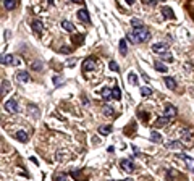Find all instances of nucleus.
<instances>
[{"instance_id":"nucleus-7","label":"nucleus","mask_w":194,"mask_h":181,"mask_svg":"<svg viewBox=\"0 0 194 181\" xmlns=\"http://www.w3.org/2000/svg\"><path fill=\"white\" fill-rule=\"evenodd\" d=\"M175 115H176V109H175V107H173L172 104H167V105H165V116L172 120V118H175Z\"/></svg>"},{"instance_id":"nucleus-35","label":"nucleus","mask_w":194,"mask_h":181,"mask_svg":"<svg viewBox=\"0 0 194 181\" xmlns=\"http://www.w3.org/2000/svg\"><path fill=\"white\" fill-rule=\"evenodd\" d=\"M146 5H155V0H144Z\"/></svg>"},{"instance_id":"nucleus-22","label":"nucleus","mask_w":194,"mask_h":181,"mask_svg":"<svg viewBox=\"0 0 194 181\" xmlns=\"http://www.w3.org/2000/svg\"><path fill=\"white\" fill-rule=\"evenodd\" d=\"M110 131H112V126H110V124H105V126H100V128H99V133H100L102 136L110 134Z\"/></svg>"},{"instance_id":"nucleus-4","label":"nucleus","mask_w":194,"mask_h":181,"mask_svg":"<svg viewBox=\"0 0 194 181\" xmlns=\"http://www.w3.org/2000/svg\"><path fill=\"white\" fill-rule=\"evenodd\" d=\"M5 110L10 112V113H18L20 107H18V104H16L15 99H10V100H7V104H5Z\"/></svg>"},{"instance_id":"nucleus-27","label":"nucleus","mask_w":194,"mask_h":181,"mask_svg":"<svg viewBox=\"0 0 194 181\" xmlns=\"http://www.w3.org/2000/svg\"><path fill=\"white\" fill-rule=\"evenodd\" d=\"M128 79H129V83H131V84H138V81H139L138 76H136L134 73H129V75H128Z\"/></svg>"},{"instance_id":"nucleus-30","label":"nucleus","mask_w":194,"mask_h":181,"mask_svg":"<svg viewBox=\"0 0 194 181\" xmlns=\"http://www.w3.org/2000/svg\"><path fill=\"white\" fill-rule=\"evenodd\" d=\"M104 113H105V115H113V109H112V107H108V105H105L104 107Z\"/></svg>"},{"instance_id":"nucleus-8","label":"nucleus","mask_w":194,"mask_h":181,"mask_svg":"<svg viewBox=\"0 0 194 181\" xmlns=\"http://www.w3.org/2000/svg\"><path fill=\"white\" fill-rule=\"evenodd\" d=\"M78 18H79V20H81L83 23H88V24H89V23H91V18H89V13H88V10H86V8H81V10H79V11H78Z\"/></svg>"},{"instance_id":"nucleus-17","label":"nucleus","mask_w":194,"mask_h":181,"mask_svg":"<svg viewBox=\"0 0 194 181\" xmlns=\"http://www.w3.org/2000/svg\"><path fill=\"white\" fill-rule=\"evenodd\" d=\"M16 139H20L21 142H28V141H29V136H28L26 131H18L16 133Z\"/></svg>"},{"instance_id":"nucleus-12","label":"nucleus","mask_w":194,"mask_h":181,"mask_svg":"<svg viewBox=\"0 0 194 181\" xmlns=\"http://www.w3.org/2000/svg\"><path fill=\"white\" fill-rule=\"evenodd\" d=\"M31 26H32V29L36 31L37 34L41 32L42 29H44V24H42V21H39V20H32L31 21Z\"/></svg>"},{"instance_id":"nucleus-37","label":"nucleus","mask_w":194,"mask_h":181,"mask_svg":"<svg viewBox=\"0 0 194 181\" xmlns=\"http://www.w3.org/2000/svg\"><path fill=\"white\" fill-rule=\"evenodd\" d=\"M71 2H75V3H81L83 0H71Z\"/></svg>"},{"instance_id":"nucleus-11","label":"nucleus","mask_w":194,"mask_h":181,"mask_svg":"<svg viewBox=\"0 0 194 181\" xmlns=\"http://www.w3.org/2000/svg\"><path fill=\"white\" fill-rule=\"evenodd\" d=\"M16 79H18L20 83H28L31 79V76H29V73H28V71H20L18 75H16Z\"/></svg>"},{"instance_id":"nucleus-15","label":"nucleus","mask_w":194,"mask_h":181,"mask_svg":"<svg viewBox=\"0 0 194 181\" xmlns=\"http://www.w3.org/2000/svg\"><path fill=\"white\" fill-rule=\"evenodd\" d=\"M170 123V118H167V116H160V118H159V120L155 121V126L157 128H160V126H167V124Z\"/></svg>"},{"instance_id":"nucleus-36","label":"nucleus","mask_w":194,"mask_h":181,"mask_svg":"<svg viewBox=\"0 0 194 181\" xmlns=\"http://www.w3.org/2000/svg\"><path fill=\"white\" fill-rule=\"evenodd\" d=\"M134 2H136V0H126V3H129V5H133Z\"/></svg>"},{"instance_id":"nucleus-2","label":"nucleus","mask_w":194,"mask_h":181,"mask_svg":"<svg viewBox=\"0 0 194 181\" xmlns=\"http://www.w3.org/2000/svg\"><path fill=\"white\" fill-rule=\"evenodd\" d=\"M10 90H11L10 81H7V79H3V78H0V99H2L7 92H10Z\"/></svg>"},{"instance_id":"nucleus-14","label":"nucleus","mask_w":194,"mask_h":181,"mask_svg":"<svg viewBox=\"0 0 194 181\" xmlns=\"http://www.w3.org/2000/svg\"><path fill=\"white\" fill-rule=\"evenodd\" d=\"M165 84H167V87L172 89V90L176 89V81H175V78H172V76H167V78H165Z\"/></svg>"},{"instance_id":"nucleus-9","label":"nucleus","mask_w":194,"mask_h":181,"mask_svg":"<svg viewBox=\"0 0 194 181\" xmlns=\"http://www.w3.org/2000/svg\"><path fill=\"white\" fill-rule=\"evenodd\" d=\"M167 49H168V45L163 44V42H159V44H154V45H152V50H154L155 54H162V52H165Z\"/></svg>"},{"instance_id":"nucleus-29","label":"nucleus","mask_w":194,"mask_h":181,"mask_svg":"<svg viewBox=\"0 0 194 181\" xmlns=\"http://www.w3.org/2000/svg\"><path fill=\"white\" fill-rule=\"evenodd\" d=\"M108 66H110V70H112V71H120V66H118V63H117L115 60H112L110 63H108Z\"/></svg>"},{"instance_id":"nucleus-3","label":"nucleus","mask_w":194,"mask_h":181,"mask_svg":"<svg viewBox=\"0 0 194 181\" xmlns=\"http://www.w3.org/2000/svg\"><path fill=\"white\" fill-rule=\"evenodd\" d=\"M120 167H121V170H125V172H128V173L134 172V163L131 158H123V160L120 162Z\"/></svg>"},{"instance_id":"nucleus-24","label":"nucleus","mask_w":194,"mask_h":181,"mask_svg":"<svg viewBox=\"0 0 194 181\" xmlns=\"http://www.w3.org/2000/svg\"><path fill=\"white\" fill-rule=\"evenodd\" d=\"M151 139L154 141V142H162V136L159 134L157 131H152L151 133Z\"/></svg>"},{"instance_id":"nucleus-33","label":"nucleus","mask_w":194,"mask_h":181,"mask_svg":"<svg viewBox=\"0 0 194 181\" xmlns=\"http://www.w3.org/2000/svg\"><path fill=\"white\" fill-rule=\"evenodd\" d=\"M54 84H55V86L62 84V81H60V78H58V76H54Z\"/></svg>"},{"instance_id":"nucleus-16","label":"nucleus","mask_w":194,"mask_h":181,"mask_svg":"<svg viewBox=\"0 0 194 181\" xmlns=\"http://www.w3.org/2000/svg\"><path fill=\"white\" fill-rule=\"evenodd\" d=\"M154 66H155V70H157V71H160V73H167V71H168V68L165 66L162 61H159V60H157V61H154Z\"/></svg>"},{"instance_id":"nucleus-19","label":"nucleus","mask_w":194,"mask_h":181,"mask_svg":"<svg viewBox=\"0 0 194 181\" xmlns=\"http://www.w3.org/2000/svg\"><path fill=\"white\" fill-rule=\"evenodd\" d=\"M165 147H167V149H172V150H178L180 149V142L178 141H170V142L165 144Z\"/></svg>"},{"instance_id":"nucleus-1","label":"nucleus","mask_w":194,"mask_h":181,"mask_svg":"<svg viewBox=\"0 0 194 181\" xmlns=\"http://www.w3.org/2000/svg\"><path fill=\"white\" fill-rule=\"evenodd\" d=\"M133 36H134V39L138 42H144V41H147V39L151 37V32H149V29H147L144 24H141V26H134Z\"/></svg>"},{"instance_id":"nucleus-20","label":"nucleus","mask_w":194,"mask_h":181,"mask_svg":"<svg viewBox=\"0 0 194 181\" xmlns=\"http://www.w3.org/2000/svg\"><path fill=\"white\" fill-rule=\"evenodd\" d=\"M3 5H5V8H7V10H15L18 3H16V0H5Z\"/></svg>"},{"instance_id":"nucleus-26","label":"nucleus","mask_w":194,"mask_h":181,"mask_svg":"<svg viewBox=\"0 0 194 181\" xmlns=\"http://www.w3.org/2000/svg\"><path fill=\"white\" fill-rule=\"evenodd\" d=\"M28 112H29V115H32L34 113V116H39V110H37V107H34V105H29V109H28Z\"/></svg>"},{"instance_id":"nucleus-28","label":"nucleus","mask_w":194,"mask_h":181,"mask_svg":"<svg viewBox=\"0 0 194 181\" xmlns=\"http://www.w3.org/2000/svg\"><path fill=\"white\" fill-rule=\"evenodd\" d=\"M160 55H162V58H163L165 61H173V57H172V55H170V54L167 52V50H165V52H162Z\"/></svg>"},{"instance_id":"nucleus-13","label":"nucleus","mask_w":194,"mask_h":181,"mask_svg":"<svg viewBox=\"0 0 194 181\" xmlns=\"http://www.w3.org/2000/svg\"><path fill=\"white\" fill-rule=\"evenodd\" d=\"M62 28H63L65 31H68V32H75V24L70 23V21H66V20L62 21Z\"/></svg>"},{"instance_id":"nucleus-10","label":"nucleus","mask_w":194,"mask_h":181,"mask_svg":"<svg viewBox=\"0 0 194 181\" xmlns=\"http://www.w3.org/2000/svg\"><path fill=\"white\" fill-rule=\"evenodd\" d=\"M162 15H163V18H167V20H173L175 18V13H173V10L170 7H162Z\"/></svg>"},{"instance_id":"nucleus-31","label":"nucleus","mask_w":194,"mask_h":181,"mask_svg":"<svg viewBox=\"0 0 194 181\" xmlns=\"http://www.w3.org/2000/svg\"><path fill=\"white\" fill-rule=\"evenodd\" d=\"M131 24H133V26H141V24H142V21H141V20L133 18V20H131Z\"/></svg>"},{"instance_id":"nucleus-18","label":"nucleus","mask_w":194,"mask_h":181,"mask_svg":"<svg viewBox=\"0 0 194 181\" xmlns=\"http://www.w3.org/2000/svg\"><path fill=\"white\" fill-rule=\"evenodd\" d=\"M102 97H104L105 100H110V99H113L112 89H108V87H104V89H102Z\"/></svg>"},{"instance_id":"nucleus-6","label":"nucleus","mask_w":194,"mask_h":181,"mask_svg":"<svg viewBox=\"0 0 194 181\" xmlns=\"http://www.w3.org/2000/svg\"><path fill=\"white\" fill-rule=\"evenodd\" d=\"M95 60L94 58H88V60H84V63H83V70L84 71H92L94 68H95Z\"/></svg>"},{"instance_id":"nucleus-34","label":"nucleus","mask_w":194,"mask_h":181,"mask_svg":"<svg viewBox=\"0 0 194 181\" xmlns=\"http://www.w3.org/2000/svg\"><path fill=\"white\" fill-rule=\"evenodd\" d=\"M83 39H84L83 36H76V37H75V41H76V44H81V42H83Z\"/></svg>"},{"instance_id":"nucleus-25","label":"nucleus","mask_w":194,"mask_h":181,"mask_svg":"<svg viewBox=\"0 0 194 181\" xmlns=\"http://www.w3.org/2000/svg\"><path fill=\"white\" fill-rule=\"evenodd\" d=\"M141 94L144 95V97H147V95H151V94H152V89H151V87H147V86H144V87H141Z\"/></svg>"},{"instance_id":"nucleus-5","label":"nucleus","mask_w":194,"mask_h":181,"mask_svg":"<svg viewBox=\"0 0 194 181\" xmlns=\"http://www.w3.org/2000/svg\"><path fill=\"white\" fill-rule=\"evenodd\" d=\"M15 57L13 55H10V54H5V55H0V63L2 65H15Z\"/></svg>"},{"instance_id":"nucleus-23","label":"nucleus","mask_w":194,"mask_h":181,"mask_svg":"<svg viewBox=\"0 0 194 181\" xmlns=\"http://www.w3.org/2000/svg\"><path fill=\"white\" fill-rule=\"evenodd\" d=\"M112 94H113V99H117V100L121 99V90H120L118 86H115V87L112 89Z\"/></svg>"},{"instance_id":"nucleus-32","label":"nucleus","mask_w":194,"mask_h":181,"mask_svg":"<svg viewBox=\"0 0 194 181\" xmlns=\"http://www.w3.org/2000/svg\"><path fill=\"white\" fill-rule=\"evenodd\" d=\"M139 116L142 118V120H147V118H149V115H147L146 112H139Z\"/></svg>"},{"instance_id":"nucleus-21","label":"nucleus","mask_w":194,"mask_h":181,"mask_svg":"<svg viewBox=\"0 0 194 181\" xmlns=\"http://www.w3.org/2000/svg\"><path fill=\"white\" fill-rule=\"evenodd\" d=\"M120 52H121V55H126L128 54V45H126V41H125V39L120 41Z\"/></svg>"}]
</instances>
